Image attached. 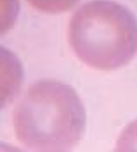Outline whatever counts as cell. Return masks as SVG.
Masks as SVG:
<instances>
[{
	"instance_id": "cell-4",
	"label": "cell",
	"mask_w": 137,
	"mask_h": 152,
	"mask_svg": "<svg viewBox=\"0 0 137 152\" xmlns=\"http://www.w3.org/2000/svg\"><path fill=\"white\" fill-rule=\"evenodd\" d=\"M115 149H116L118 152L137 151V121H132V123L122 132Z\"/></svg>"
},
{
	"instance_id": "cell-1",
	"label": "cell",
	"mask_w": 137,
	"mask_h": 152,
	"mask_svg": "<svg viewBox=\"0 0 137 152\" xmlns=\"http://www.w3.org/2000/svg\"><path fill=\"white\" fill-rule=\"evenodd\" d=\"M85 107L66 83L40 80L14 107L16 137L31 151H69L85 132Z\"/></svg>"
},
{
	"instance_id": "cell-2",
	"label": "cell",
	"mask_w": 137,
	"mask_h": 152,
	"mask_svg": "<svg viewBox=\"0 0 137 152\" xmlns=\"http://www.w3.org/2000/svg\"><path fill=\"white\" fill-rule=\"evenodd\" d=\"M68 38L83 64L113 71L137 56V19L113 0H90L69 19Z\"/></svg>"
},
{
	"instance_id": "cell-3",
	"label": "cell",
	"mask_w": 137,
	"mask_h": 152,
	"mask_svg": "<svg viewBox=\"0 0 137 152\" xmlns=\"http://www.w3.org/2000/svg\"><path fill=\"white\" fill-rule=\"evenodd\" d=\"M80 0H28L31 7L47 14H61L78 5Z\"/></svg>"
}]
</instances>
